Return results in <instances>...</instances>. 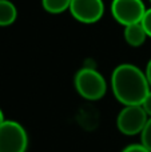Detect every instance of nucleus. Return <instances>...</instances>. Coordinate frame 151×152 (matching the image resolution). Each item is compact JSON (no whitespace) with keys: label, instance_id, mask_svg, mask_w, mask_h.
<instances>
[{"label":"nucleus","instance_id":"1","mask_svg":"<svg viewBox=\"0 0 151 152\" xmlns=\"http://www.w3.org/2000/svg\"><path fill=\"white\" fill-rule=\"evenodd\" d=\"M114 96L123 105H141L150 92L146 74L134 64H120L111 75Z\"/></svg>","mask_w":151,"mask_h":152},{"label":"nucleus","instance_id":"2","mask_svg":"<svg viewBox=\"0 0 151 152\" xmlns=\"http://www.w3.org/2000/svg\"><path fill=\"white\" fill-rule=\"evenodd\" d=\"M75 88L78 94L86 100H99L106 95L107 83L106 79L95 68L84 67L75 75Z\"/></svg>","mask_w":151,"mask_h":152},{"label":"nucleus","instance_id":"3","mask_svg":"<svg viewBox=\"0 0 151 152\" xmlns=\"http://www.w3.org/2000/svg\"><path fill=\"white\" fill-rule=\"evenodd\" d=\"M28 135L21 124L5 120L0 126V152H26Z\"/></svg>","mask_w":151,"mask_h":152},{"label":"nucleus","instance_id":"4","mask_svg":"<svg viewBox=\"0 0 151 152\" xmlns=\"http://www.w3.org/2000/svg\"><path fill=\"white\" fill-rule=\"evenodd\" d=\"M149 116L142 105H125L117 118L118 129L123 135L134 136L143 131Z\"/></svg>","mask_w":151,"mask_h":152},{"label":"nucleus","instance_id":"5","mask_svg":"<svg viewBox=\"0 0 151 152\" xmlns=\"http://www.w3.org/2000/svg\"><path fill=\"white\" fill-rule=\"evenodd\" d=\"M147 8L142 0H112L111 13L119 24L127 27L141 23Z\"/></svg>","mask_w":151,"mask_h":152},{"label":"nucleus","instance_id":"6","mask_svg":"<svg viewBox=\"0 0 151 152\" xmlns=\"http://www.w3.org/2000/svg\"><path fill=\"white\" fill-rule=\"evenodd\" d=\"M70 12L72 18L83 24H94L104 13L103 0H71Z\"/></svg>","mask_w":151,"mask_h":152},{"label":"nucleus","instance_id":"7","mask_svg":"<svg viewBox=\"0 0 151 152\" xmlns=\"http://www.w3.org/2000/svg\"><path fill=\"white\" fill-rule=\"evenodd\" d=\"M147 37L149 36H147L142 23L130 24V26L125 27V40L131 47H141L142 44H144Z\"/></svg>","mask_w":151,"mask_h":152},{"label":"nucleus","instance_id":"8","mask_svg":"<svg viewBox=\"0 0 151 152\" xmlns=\"http://www.w3.org/2000/svg\"><path fill=\"white\" fill-rule=\"evenodd\" d=\"M18 10L10 0H0V27H7L15 23Z\"/></svg>","mask_w":151,"mask_h":152},{"label":"nucleus","instance_id":"9","mask_svg":"<svg viewBox=\"0 0 151 152\" xmlns=\"http://www.w3.org/2000/svg\"><path fill=\"white\" fill-rule=\"evenodd\" d=\"M42 5L48 13L58 15L70 10L71 0H42Z\"/></svg>","mask_w":151,"mask_h":152},{"label":"nucleus","instance_id":"10","mask_svg":"<svg viewBox=\"0 0 151 152\" xmlns=\"http://www.w3.org/2000/svg\"><path fill=\"white\" fill-rule=\"evenodd\" d=\"M141 139H142V144H143L147 150L151 151V118H149L143 131L141 132Z\"/></svg>","mask_w":151,"mask_h":152},{"label":"nucleus","instance_id":"11","mask_svg":"<svg viewBox=\"0 0 151 152\" xmlns=\"http://www.w3.org/2000/svg\"><path fill=\"white\" fill-rule=\"evenodd\" d=\"M141 23H142V26H143L144 31H146L147 36L151 37V8H149V10L146 11V13H144Z\"/></svg>","mask_w":151,"mask_h":152},{"label":"nucleus","instance_id":"12","mask_svg":"<svg viewBox=\"0 0 151 152\" xmlns=\"http://www.w3.org/2000/svg\"><path fill=\"white\" fill-rule=\"evenodd\" d=\"M122 152H151L150 150H147L143 144H130L125 148Z\"/></svg>","mask_w":151,"mask_h":152},{"label":"nucleus","instance_id":"13","mask_svg":"<svg viewBox=\"0 0 151 152\" xmlns=\"http://www.w3.org/2000/svg\"><path fill=\"white\" fill-rule=\"evenodd\" d=\"M142 107H143V110L146 111V113H147V116L149 118H151V91L147 94V96H146V99L143 100V103H142Z\"/></svg>","mask_w":151,"mask_h":152},{"label":"nucleus","instance_id":"14","mask_svg":"<svg viewBox=\"0 0 151 152\" xmlns=\"http://www.w3.org/2000/svg\"><path fill=\"white\" fill-rule=\"evenodd\" d=\"M144 74H146L147 81H149V84L151 87V59L149 60V63H147V66H146V71H144Z\"/></svg>","mask_w":151,"mask_h":152},{"label":"nucleus","instance_id":"15","mask_svg":"<svg viewBox=\"0 0 151 152\" xmlns=\"http://www.w3.org/2000/svg\"><path fill=\"white\" fill-rule=\"evenodd\" d=\"M5 121V119H4V113H3V111L0 110V126H1L3 123Z\"/></svg>","mask_w":151,"mask_h":152},{"label":"nucleus","instance_id":"16","mask_svg":"<svg viewBox=\"0 0 151 152\" xmlns=\"http://www.w3.org/2000/svg\"><path fill=\"white\" fill-rule=\"evenodd\" d=\"M150 1H151V0H150Z\"/></svg>","mask_w":151,"mask_h":152}]
</instances>
